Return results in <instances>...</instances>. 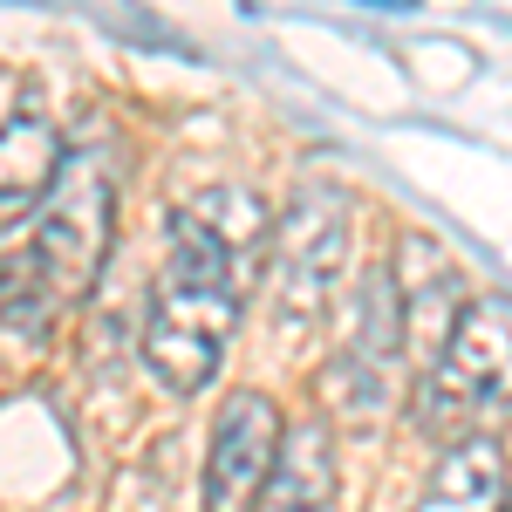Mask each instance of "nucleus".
<instances>
[{"label": "nucleus", "mask_w": 512, "mask_h": 512, "mask_svg": "<svg viewBox=\"0 0 512 512\" xmlns=\"http://www.w3.org/2000/svg\"><path fill=\"white\" fill-rule=\"evenodd\" d=\"M110 226H117V178L103 151H62V171L35 212V239H28V260L14 267V308L28 328H41L48 315L76 308L82 294L103 274V253H110Z\"/></svg>", "instance_id": "2"}, {"label": "nucleus", "mask_w": 512, "mask_h": 512, "mask_svg": "<svg viewBox=\"0 0 512 512\" xmlns=\"http://www.w3.org/2000/svg\"><path fill=\"white\" fill-rule=\"evenodd\" d=\"M62 171V130L21 110V117H0V233H14L28 212H41V198Z\"/></svg>", "instance_id": "8"}, {"label": "nucleus", "mask_w": 512, "mask_h": 512, "mask_svg": "<svg viewBox=\"0 0 512 512\" xmlns=\"http://www.w3.org/2000/svg\"><path fill=\"white\" fill-rule=\"evenodd\" d=\"M512 403V294H472L444 349L417 383V424L431 437H472L478 417Z\"/></svg>", "instance_id": "3"}, {"label": "nucleus", "mask_w": 512, "mask_h": 512, "mask_svg": "<svg viewBox=\"0 0 512 512\" xmlns=\"http://www.w3.org/2000/svg\"><path fill=\"white\" fill-rule=\"evenodd\" d=\"M328 506H335V444H328V424L280 431L274 472L260 485L253 512H328Z\"/></svg>", "instance_id": "10"}, {"label": "nucleus", "mask_w": 512, "mask_h": 512, "mask_svg": "<svg viewBox=\"0 0 512 512\" xmlns=\"http://www.w3.org/2000/svg\"><path fill=\"white\" fill-rule=\"evenodd\" d=\"M280 410L260 390H233L219 424H212V451H205V512H253L260 485L274 472L280 451Z\"/></svg>", "instance_id": "6"}, {"label": "nucleus", "mask_w": 512, "mask_h": 512, "mask_svg": "<svg viewBox=\"0 0 512 512\" xmlns=\"http://www.w3.org/2000/svg\"><path fill=\"white\" fill-rule=\"evenodd\" d=\"M506 512H512V458H506Z\"/></svg>", "instance_id": "11"}, {"label": "nucleus", "mask_w": 512, "mask_h": 512, "mask_svg": "<svg viewBox=\"0 0 512 512\" xmlns=\"http://www.w3.org/2000/svg\"><path fill=\"white\" fill-rule=\"evenodd\" d=\"M396 308H403V362H424L431 369V355L444 349V335H451V321H458V260L424 233H403L396 246Z\"/></svg>", "instance_id": "7"}, {"label": "nucleus", "mask_w": 512, "mask_h": 512, "mask_svg": "<svg viewBox=\"0 0 512 512\" xmlns=\"http://www.w3.org/2000/svg\"><path fill=\"white\" fill-rule=\"evenodd\" d=\"M410 512H506V451L485 431L451 437L437 451V472Z\"/></svg>", "instance_id": "9"}, {"label": "nucleus", "mask_w": 512, "mask_h": 512, "mask_svg": "<svg viewBox=\"0 0 512 512\" xmlns=\"http://www.w3.org/2000/svg\"><path fill=\"white\" fill-rule=\"evenodd\" d=\"M403 390V308H396V280L390 267L362 274L349 301V335L335 355V396L349 417H376L390 410Z\"/></svg>", "instance_id": "5"}, {"label": "nucleus", "mask_w": 512, "mask_h": 512, "mask_svg": "<svg viewBox=\"0 0 512 512\" xmlns=\"http://www.w3.org/2000/svg\"><path fill=\"white\" fill-rule=\"evenodd\" d=\"M342 267H349V198L328 192V185H308L267 233V260L260 274L274 287V328L294 342L308 335L335 294H342Z\"/></svg>", "instance_id": "4"}, {"label": "nucleus", "mask_w": 512, "mask_h": 512, "mask_svg": "<svg viewBox=\"0 0 512 512\" xmlns=\"http://www.w3.org/2000/svg\"><path fill=\"white\" fill-rule=\"evenodd\" d=\"M246 274L198 233L192 219H164V267L144 308V362L171 396H192L219 376V355L239 328Z\"/></svg>", "instance_id": "1"}]
</instances>
